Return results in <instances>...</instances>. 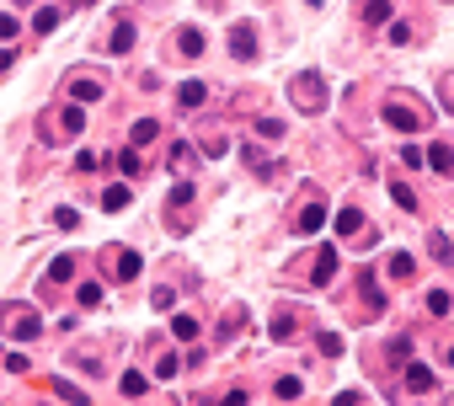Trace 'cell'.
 Returning a JSON list of instances; mask_svg holds the SVG:
<instances>
[{"mask_svg":"<svg viewBox=\"0 0 454 406\" xmlns=\"http://www.w3.org/2000/svg\"><path fill=\"white\" fill-rule=\"evenodd\" d=\"M0 316L11 321V337H17V342H32V337L43 331V321L32 316V310H0Z\"/></svg>","mask_w":454,"mask_h":406,"instance_id":"1","label":"cell"},{"mask_svg":"<svg viewBox=\"0 0 454 406\" xmlns=\"http://www.w3.org/2000/svg\"><path fill=\"white\" fill-rule=\"evenodd\" d=\"M230 54L241 64L257 59V32H251V21H241V27H230Z\"/></svg>","mask_w":454,"mask_h":406,"instance_id":"2","label":"cell"},{"mask_svg":"<svg viewBox=\"0 0 454 406\" xmlns=\"http://www.w3.org/2000/svg\"><path fill=\"white\" fill-rule=\"evenodd\" d=\"M385 123H391V128H401V134H417V128H422V113H417V107L391 102V107H385Z\"/></svg>","mask_w":454,"mask_h":406,"instance_id":"3","label":"cell"},{"mask_svg":"<svg viewBox=\"0 0 454 406\" xmlns=\"http://www.w3.org/2000/svg\"><path fill=\"white\" fill-rule=\"evenodd\" d=\"M294 102H299V107H305V113H315V107H321V75H299V81H294Z\"/></svg>","mask_w":454,"mask_h":406,"instance_id":"4","label":"cell"},{"mask_svg":"<svg viewBox=\"0 0 454 406\" xmlns=\"http://www.w3.org/2000/svg\"><path fill=\"white\" fill-rule=\"evenodd\" d=\"M321 224H326V209H321V203H305V209H299V220H294V230H299V235H315Z\"/></svg>","mask_w":454,"mask_h":406,"instance_id":"5","label":"cell"},{"mask_svg":"<svg viewBox=\"0 0 454 406\" xmlns=\"http://www.w3.org/2000/svg\"><path fill=\"white\" fill-rule=\"evenodd\" d=\"M331 278H337V251H321V257H315V267H310V284H331Z\"/></svg>","mask_w":454,"mask_h":406,"instance_id":"6","label":"cell"},{"mask_svg":"<svg viewBox=\"0 0 454 406\" xmlns=\"http://www.w3.org/2000/svg\"><path fill=\"white\" fill-rule=\"evenodd\" d=\"M406 385H412V396H428V390H433V369L428 364H406Z\"/></svg>","mask_w":454,"mask_h":406,"instance_id":"7","label":"cell"},{"mask_svg":"<svg viewBox=\"0 0 454 406\" xmlns=\"http://www.w3.org/2000/svg\"><path fill=\"white\" fill-rule=\"evenodd\" d=\"M54 27H59V6H38V11H32V32H38V38H48Z\"/></svg>","mask_w":454,"mask_h":406,"instance_id":"8","label":"cell"},{"mask_svg":"<svg viewBox=\"0 0 454 406\" xmlns=\"http://www.w3.org/2000/svg\"><path fill=\"white\" fill-rule=\"evenodd\" d=\"M134 38H139V32H134V21H118V27H112V38H107V48H112V54H128Z\"/></svg>","mask_w":454,"mask_h":406,"instance_id":"9","label":"cell"},{"mask_svg":"<svg viewBox=\"0 0 454 406\" xmlns=\"http://www.w3.org/2000/svg\"><path fill=\"white\" fill-rule=\"evenodd\" d=\"M112 257H118V284H134V278L145 273V262H139L134 251H112Z\"/></svg>","mask_w":454,"mask_h":406,"instance_id":"10","label":"cell"},{"mask_svg":"<svg viewBox=\"0 0 454 406\" xmlns=\"http://www.w3.org/2000/svg\"><path fill=\"white\" fill-rule=\"evenodd\" d=\"M177 102H182V107H204V102H208V86H204V81H182Z\"/></svg>","mask_w":454,"mask_h":406,"instance_id":"11","label":"cell"},{"mask_svg":"<svg viewBox=\"0 0 454 406\" xmlns=\"http://www.w3.org/2000/svg\"><path fill=\"white\" fill-rule=\"evenodd\" d=\"M59 128H70V134H86V107H81V102H70V107L59 113Z\"/></svg>","mask_w":454,"mask_h":406,"instance_id":"12","label":"cell"},{"mask_svg":"<svg viewBox=\"0 0 454 406\" xmlns=\"http://www.w3.org/2000/svg\"><path fill=\"white\" fill-rule=\"evenodd\" d=\"M422 161L433 166L438 177H449V166H454V150H449V144H433V150H428V155H422Z\"/></svg>","mask_w":454,"mask_h":406,"instance_id":"13","label":"cell"},{"mask_svg":"<svg viewBox=\"0 0 454 406\" xmlns=\"http://www.w3.org/2000/svg\"><path fill=\"white\" fill-rule=\"evenodd\" d=\"M128 198H134V193H128V182H112V187L102 193V209H107V214H112V209H128Z\"/></svg>","mask_w":454,"mask_h":406,"instance_id":"14","label":"cell"},{"mask_svg":"<svg viewBox=\"0 0 454 406\" xmlns=\"http://www.w3.org/2000/svg\"><path fill=\"white\" fill-rule=\"evenodd\" d=\"M364 230V214L358 209H337V235H358Z\"/></svg>","mask_w":454,"mask_h":406,"instance_id":"15","label":"cell"},{"mask_svg":"<svg viewBox=\"0 0 454 406\" xmlns=\"http://www.w3.org/2000/svg\"><path fill=\"white\" fill-rule=\"evenodd\" d=\"M155 134H161V123H155V118H139L134 128H128V139H134V150H139V144H150Z\"/></svg>","mask_w":454,"mask_h":406,"instance_id":"16","label":"cell"},{"mask_svg":"<svg viewBox=\"0 0 454 406\" xmlns=\"http://www.w3.org/2000/svg\"><path fill=\"white\" fill-rule=\"evenodd\" d=\"M118 390H124V396H134V401H139V396H145V390H150V380H145V374H139V369H128L124 380H118Z\"/></svg>","mask_w":454,"mask_h":406,"instance_id":"17","label":"cell"},{"mask_svg":"<svg viewBox=\"0 0 454 406\" xmlns=\"http://www.w3.org/2000/svg\"><path fill=\"white\" fill-rule=\"evenodd\" d=\"M379 310H385V294H379V289H374V278L364 273V316H379Z\"/></svg>","mask_w":454,"mask_h":406,"instance_id":"18","label":"cell"},{"mask_svg":"<svg viewBox=\"0 0 454 406\" xmlns=\"http://www.w3.org/2000/svg\"><path fill=\"white\" fill-rule=\"evenodd\" d=\"M299 390H305V380H294V374H284V380L273 385V396H278V401H299Z\"/></svg>","mask_w":454,"mask_h":406,"instance_id":"19","label":"cell"},{"mask_svg":"<svg viewBox=\"0 0 454 406\" xmlns=\"http://www.w3.org/2000/svg\"><path fill=\"white\" fill-rule=\"evenodd\" d=\"M70 97H75V102L86 107V102H97V97H102V86H97V81H70Z\"/></svg>","mask_w":454,"mask_h":406,"instance_id":"20","label":"cell"},{"mask_svg":"<svg viewBox=\"0 0 454 406\" xmlns=\"http://www.w3.org/2000/svg\"><path fill=\"white\" fill-rule=\"evenodd\" d=\"M48 278H54V284L75 278V257H54V262H48Z\"/></svg>","mask_w":454,"mask_h":406,"instance_id":"21","label":"cell"},{"mask_svg":"<svg viewBox=\"0 0 454 406\" xmlns=\"http://www.w3.org/2000/svg\"><path fill=\"white\" fill-rule=\"evenodd\" d=\"M364 21H369V27L391 21V0H369V6H364Z\"/></svg>","mask_w":454,"mask_h":406,"instance_id":"22","label":"cell"},{"mask_svg":"<svg viewBox=\"0 0 454 406\" xmlns=\"http://www.w3.org/2000/svg\"><path fill=\"white\" fill-rule=\"evenodd\" d=\"M412 273H417L412 251H395V257H391V278H412Z\"/></svg>","mask_w":454,"mask_h":406,"instance_id":"23","label":"cell"},{"mask_svg":"<svg viewBox=\"0 0 454 406\" xmlns=\"http://www.w3.org/2000/svg\"><path fill=\"white\" fill-rule=\"evenodd\" d=\"M428 251H433V262H454V257H449V235H444V230L428 235Z\"/></svg>","mask_w":454,"mask_h":406,"instance_id":"24","label":"cell"},{"mask_svg":"<svg viewBox=\"0 0 454 406\" xmlns=\"http://www.w3.org/2000/svg\"><path fill=\"white\" fill-rule=\"evenodd\" d=\"M177 48H182V54H204V32H198V27H187L182 38H177Z\"/></svg>","mask_w":454,"mask_h":406,"instance_id":"25","label":"cell"},{"mask_svg":"<svg viewBox=\"0 0 454 406\" xmlns=\"http://www.w3.org/2000/svg\"><path fill=\"white\" fill-rule=\"evenodd\" d=\"M449 289H433V294H428V316H449Z\"/></svg>","mask_w":454,"mask_h":406,"instance_id":"26","label":"cell"},{"mask_svg":"<svg viewBox=\"0 0 454 406\" xmlns=\"http://www.w3.org/2000/svg\"><path fill=\"white\" fill-rule=\"evenodd\" d=\"M391 198L401 203V209H412V214H417V193H412V182H395V187H391Z\"/></svg>","mask_w":454,"mask_h":406,"instance_id":"27","label":"cell"},{"mask_svg":"<svg viewBox=\"0 0 454 406\" xmlns=\"http://www.w3.org/2000/svg\"><path fill=\"white\" fill-rule=\"evenodd\" d=\"M273 337H278V342L294 337V316H289V310H278V316H273Z\"/></svg>","mask_w":454,"mask_h":406,"instance_id":"28","label":"cell"},{"mask_svg":"<svg viewBox=\"0 0 454 406\" xmlns=\"http://www.w3.org/2000/svg\"><path fill=\"white\" fill-rule=\"evenodd\" d=\"M177 369H182V358H177V353H161V358H155V374H161V380H171Z\"/></svg>","mask_w":454,"mask_h":406,"instance_id":"29","label":"cell"},{"mask_svg":"<svg viewBox=\"0 0 454 406\" xmlns=\"http://www.w3.org/2000/svg\"><path fill=\"white\" fill-rule=\"evenodd\" d=\"M54 396H59V401H86V390L70 385V380H54Z\"/></svg>","mask_w":454,"mask_h":406,"instance_id":"30","label":"cell"},{"mask_svg":"<svg viewBox=\"0 0 454 406\" xmlns=\"http://www.w3.org/2000/svg\"><path fill=\"white\" fill-rule=\"evenodd\" d=\"M391 358L406 364V358H412V337H391Z\"/></svg>","mask_w":454,"mask_h":406,"instance_id":"31","label":"cell"},{"mask_svg":"<svg viewBox=\"0 0 454 406\" xmlns=\"http://www.w3.org/2000/svg\"><path fill=\"white\" fill-rule=\"evenodd\" d=\"M118 171H124V177H139V150H124V155H118Z\"/></svg>","mask_w":454,"mask_h":406,"instance_id":"32","label":"cell"},{"mask_svg":"<svg viewBox=\"0 0 454 406\" xmlns=\"http://www.w3.org/2000/svg\"><path fill=\"white\" fill-rule=\"evenodd\" d=\"M171 331L187 342V337H198V321H193V316H177V321H171Z\"/></svg>","mask_w":454,"mask_h":406,"instance_id":"33","label":"cell"},{"mask_svg":"<svg viewBox=\"0 0 454 406\" xmlns=\"http://www.w3.org/2000/svg\"><path fill=\"white\" fill-rule=\"evenodd\" d=\"M193 193H198L193 182H177V187H171V209H182V203H193Z\"/></svg>","mask_w":454,"mask_h":406,"instance_id":"34","label":"cell"},{"mask_svg":"<svg viewBox=\"0 0 454 406\" xmlns=\"http://www.w3.org/2000/svg\"><path fill=\"white\" fill-rule=\"evenodd\" d=\"M75 300L91 310V304H102V289H97V284H81V289H75Z\"/></svg>","mask_w":454,"mask_h":406,"instance_id":"35","label":"cell"},{"mask_svg":"<svg viewBox=\"0 0 454 406\" xmlns=\"http://www.w3.org/2000/svg\"><path fill=\"white\" fill-rule=\"evenodd\" d=\"M150 304H155V310H171V304H177V289H155V294H150Z\"/></svg>","mask_w":454,"mask_h":406,"instance_id":"36","label":"cell"},{"mask_svg":"<svg viewBox=\"0 0 454 406\" xmlns=\"http://www.w3.org/2000/svg\"><path fill=\"white\" fill-rule=\"evenodd\" d=\"M257 134H262V139H284V123H278V118H262V123H257Z\"/></svg>","mask_w":454,"mask_h":406,"instance_id":"37","label":"cell"},{"mask_svg":"<svg viewBox=\"0 0 454 406\" xmlns=\"http://www.w3.org/2000/svg\"><path fill=\"white\" fill-rule=\"evenodd\" d=\"M54 224H59V230H81V214H75V209H59V214H54Z\"/></svg>","mask_w":454,"mask_h":406,"instance_id":"38","label":"cell"},{"mask_svg":"<svg viewBox=\"0 0 454 406\" xmlns=\"http://www.w3.org/2000/svg\"><path fill=\"white\" fill-rule=\"evenodd\" d=\"M321 353H326V358H337V353H342V337H337V331H321Z\"/></svg>","mask_w":454,"mask_h":406,"instance_id":"39","label":"cell"},{"mask_svg":"<svg viewBox=\"0 0 454 406\" xmlns=\"http://www.w3.org/2000/svg\"><path fill=\"white\" fill-rule=\"evenodd\" d=\"M0 364L11 369V374H27V353H6V358H0Z\"/></svg>","mask_w":454,"mask_h":406,"instance_id":"40","label":"cell"},{"mask_svg":"<svg viewBox=\"0 0 454 406\" xmlns=\"http://www.w3.org/2000/svg\"><path fill=\"white\" fill-rule=\"evenodd\" d=\"M391 43H412V27H406V21H391Z\"/></svg>","mask_w":454,"mask_h":406,"instance_id":"41","label":"cell"},{"mask_svg":"<svg viewBox=\"0 0 454 406\" xmlns=\"http://www.w3.org/2000/svg\"><path fill=\"white\" fill-rule=\"evenodd\" d=\"M21 27H17V17H0V38H17Z\"/></svg>","mask_w":454,"mask_h":406,"instance_id":"42","label":"cell"},{"mask_svg":"<svg viewBox=\"0 0 454 406\" xmlns=\"http://www.w3.org/2000/svg\"><path fill=\"white\" fill-rule=\"evenodd\" d=\"M11 59H17V54H11V48H0V75L11 70Z\"/></svg>","mask_w":454,"mask_h":406,"instance_id":"43","label":"cell"},{"mask_svg":"<svg viewBox=\"0 0 454 406\" xmlns=\"http://www.w3.org/2000/svg\"><path fill=\"white\" fill-rule=\"evenodd\" d=\"M305 6H321V0H305Z\"/></svg>","mask_w":454,"mask_h":406,"instance_id":"44","label":"cell"},{"mask_svg":"<svg viewBox=\"0 0 454 406\" xmlns=\"http://www.w3.org/2000/svg\"><path fill=\"white\" fill-rule=\"evenodd\" d=\"M17 6H32V0H17Z\"/></svg>","mask_w":454,"mask_h":406,"instance_id":"45","label":"cell"}]
</instances>
